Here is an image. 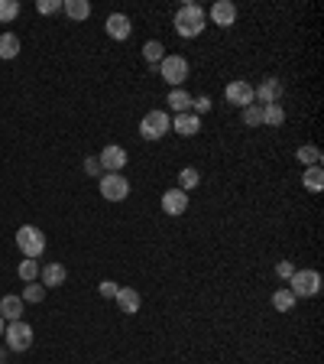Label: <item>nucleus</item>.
<instances>
[{
	"label": "nucleus",
	"mask_w": 324,
	"mask_h": 364,
	"mask_svg": "<svg viewBox=\"0 0 324 364\" xmlns=\"http://www.w3.org/2000/svg\"><path fill=\"white\" fill-rule=\"evenodd\" d=\"M169 131H172V114L169 111H149L139 121V137L143 140H162Z\"/></svg>",
	"instance_id": "obj_4"
},
{
	"label": "nucleus",
	"mask_w": 324,
	"mask_h": 364,
	"mask_svg": "<svg viewBox=\"0 0 324 364\" xmlns=\"http://www.w3.org/2000/svg\"><path fill=\"white\" fill-rule=\"evenodd\" d=\"M302 185L308 189V192H314V195L321 192V189H324V169H321V166H308V169L302 172Z\"/></svg>",
	"instance_id": "obj_20"
},
{
	"label": "nucleus",
	"mask_w": 324,
	"mask_h": 364,
	"mask_svg": "<svg viewBox=\"0 0 324 364\" xmlns=\"http://www.w3.org/2000/svg\"><path fill=\"white\" fill-rule=\"evenodd\" d=\"M295 160L302 163L305 169H308V166H321V150H318L314 143H302V147L295 150Z\"/></svg>",
	"instance_id": "obj_21"
},
{
	"label": "nucleus",
	"mask_w": 324,
	"mask_h": 364,
	"mask_svg": "<svg viewBox=\"0 0 324 364\" xmlns=\"http://www.w3.org/2000/svg\"><path fill=\"white\" fill-rule=\"evenodd\" d=\"M162 212L172 215V218H178V215L188 212V192H182V189H166L162 192Z\"/></svg>",
	"instance_id": "obj_13"
},
{
	"label": "nucleus",
	"mask_w": 324,
	"mask_h": 364,
	"mask_svg": "<svg viewBox=\"0 0 324 364\" xmlns=\"http://www.w3.org/2000/svg\"><path fill=\"white\" fill-rule=\"evenodd\" d=\"M104 30H108L110 40L123 42V40H130V33H133V23H130L127 13H110L108 20H104Z\"/></svg>",
	"instance_id": "obj_12"
},
{
	"label": "nucleus",
	"mask_w": 324,
	"mask_h": 364,
	"mask_svg": "<svg viewBox=\"0 0 324 364\" xmlns=\"http://www.w3.org/2000/svg\"><path fill=\"white\" fill-rule=\"evenodd\" d=\"M156 69H159V75H162V81H169L172 88H182V85L188 81V59L185 56H166Z\"/></svg>",
	"instance_id": "obj_6"
},
{
	"label": "nucleus",
	"mask_w": 324,
	"mask_h": 364,
	"mask_svg": "<svg viewBox=\"0 0 324 364\" xmlns=\"http://www.w3.org/2000/svg\"><path fill=\"white\" fill-rule=\"evenodd\" d=\"M289 290L295 299H312L321 293V273L318 270H295L289 276Z\"/></svg>",
	"instance_id": "obj_3"
},
{
	"label": "nucleus",
	"mask_w": 324,
	"mask_h": 364,
	"mask_svg": "<svg viewBox=\"0 0 324 364\" xmlns=\"http://www.w3.org/2000/svg\"><path fill=\"white\" fill-rule=\"evenodd\" d=\"M3 329H7V322H3V319H0V338H3Z\"/></svg>",
	"instance_id": "obj_36"
},
{
	"label": "nucleus",
	"mask_w": 324,
	"mask_h": 364,
	"mask_svg": "<svg viewBox=\"0 0 324 364\" xmlns=\"http://www.w3.org/2000/svg\"><path fill=\"white\" fill-rule=\"evenodd\" d=\"M198 185H201V172H198L195 166H185V169L178 172V189H182V192H191Z\"/></svg>",
	"instance_id": "obj_25"
},
{
	"label": "nucleus",
	"mask_w": 324,
	"mask_h": 364,
	"mask_svg": "<svg viewBox=\"0 0 324 364\" xmlns=\"http://www.w3.org/2000/svg\"><path fill=\"white\" fill-rule=\"evenodd\" d=\"M207 20L214 23V26H224V30H230L237 23V3H230V0H217L214 7L207 10Z\"/></svg>",
	"instance_id": "obj_11"
},
{
	"label": "nucleus",
	"mask_w": 324,
	"mask_h": 364,
	"mask_svg": "<svg viewBox=\"0 0 324 364\" xmlns=\"http://www.w3.org/2000/svg\"><path fill=\"white\" fill-rule=\"evenodd\" d=\"M85 172H88V176H98V172H101L98 156H88V160H85Z\"/></svg>",
	"instance_id": "obj_35"
},
{
	"label": "nucleus",
	"mask_w": 324,
	"mask_h": 364,
	"mask_svg": "<svg viewBox=\"0 0 324 364\" xmlns=\"http://www.w3.org/2000/svg\"><path fill=\"white\" fill-rule=\"evenodd\" d=\"M17 273H20V280L23 283H36L40 280V260H20V267H17Z\"/></svg>",
	"instance_id": "obj_27"
},
{
	"label": "nucleus",
	"mask_w": 324,
	"mask_h": 364,
	"mask_svg": "<svg viewBox=\"0 0 324 364\" xmlns=\"http://www.w3.org/2000/svg\"><path fill=\"white\" fill-rule=\"evenodd\" d=\"M166 104H169V111L172 114H185V111H191V94H188L185 88H172Z\"/></svg>",
	"instance_id": "obj_18"
},
{
	"label": "nucleus",
	"mask_w": 324,
	"mask_h": 364,
	"mask_svg": "<svg viewBox=\"0 0 324 364\" xmlns=\"http://www.w3.org/2000/svg\"><path fill=\"white\" fill-rule=\"evenodd\" d=\"M172 131L178 133V137H195L198 131H201V117L191 111L185 114H172Z\"/></svg>",
	"instance_id": "obj_15"
},
{
	"label": "nucleus",
	"mask_w": 324,
	"mask_h": 364,
	"mask_svg": "<svg viewBox=\"0 0 324 364\" xmlns=\"http://www.w3.org/2000/svg\"><path fill=\"white\" fill-rule=\"evenodd\" d=\"M42 299H46V286L26 283V290H23V303H42Z\"/></svg>",
	"instance_id": "obj_30"
},
{
	"label": "nucleus",
	"mask_w": 324,
	"mask_h": 364,
	"mask_svg": "<svg viewBox=\"0 0 324 364\" xmlns=\"http://www.w3.org/2000/svg\"><path fill=\"white\" fill-rule=\"evenodd\" d=\"M282 91H285L282 81L275 78V75H266V78L253 88V101L263 104V108H266V104H279V101H282Z\"/></svg>",
	"instance_id": "obj_8"
},
{
	"label": "nucleus",
	"mask_w": 324,
	"mask_h": 364,
	"mask_svg": "<svg viewBox=\"0 0 324 364\" xmlns=\"http://www.w3.org/2000/svg\"><path fill=\"white\" fill-rule=\"evenodd\" d=\"M295 270H298V267H295L292 260H279V263H275V276H279V280H285V283H289V276H292Z\"/></svg>",
	"instance_id": "obj_33"
},
{
	"label": "nucleus",
	"mask_w": 324,
	"mask_h": 364,
	"mask_svg": "<svg viewBox=\"0 0 324 364\" xmlns=\"http://www.w3.org/2000/svg\"><path fill=\"white\" fill-rule=\"evenodd\" d=\"M114 303L120 306L123 315H137L139 306H143V296H139V290H133V286H120L117 296H114Z\"/></svg>",
	"instance_id": "obj_14"
},
{
	"label": "nucleus",
	"mask_w": 324,
	"mask_h": 364,
	"mask_svg": "<svg viewBox=\"0 0 324 364\" xmlns=\"http://www.w3.org/2000/svg\"><path fill=\"white\" fill-rule=\"evenodd\" d=\"M117 290H120V283H114V280H101V283H98V293L104 296V299H114Z\"/></svg>",
	"instance_id": "obj_34"
},
{
	"label": "nucleus",
	"mask_w": 324,
	"mask_h": 364,
	"mask_svg": "<svg viewBox=\"0 0 324 364\" xmlns=\"http://www.w3.org/2000/svg\"><path fill=\"white\" fill-rule=\"evenodd\" d=\"M36 10H40L42 17H52V13L62 10V0H40V3H36Z\"/></svg>",
	"instance_id": "obj_32"
},
{
	"label": "nucleus",
	"mask_w": 324,
	"mask_h": 364,
	"mask_svg": "<svg viewBox=\"0 0 324 364\" xmlns=\"http://www.w3.org/2000/svg\"><path fill=\"white\" fill-rule=\"evenodd\" d=\"M224 98H227V104H234V108H250V104H256L253 101V85L250 81H244V78H237V81H230L224 88Z\"/></svg>",
	"instance_id": "obj_9"
},
{
	"label": "nucleus",
	"mask_w": 324,
	"mask_h": 364,
	"mask_svg": "<svg viewBox=\"0 0 324 364\" xmlns=\"http://www.w3.org/2000/svg\"><path fill=\"white\" fill-rule=\"evenodd\" d=\"M69 280V270L62 267V263H46V267H40V283L46 286V290H56V286H62Z\"/></svg>",
	"instance_id": "obj_16"
},
{
	"label": "nucleus",
	"mask_w": 324,
	"mask_h": 364,
	"mask_svg": "<svg viewBox=\"0 0 324 364\" xmlns=\"http://www.w3.org/2000/svg\"><path fill=\"white\" fill-rule=\"evenodd\" d=\"M3 358H7V348H0V361H3Z\"/></svg>",
	"instance_id": "obj_37"
},
{
	"label": "nucleus",
	"mask_w": 324,
	"mask_h": 364,
	"mask_svg": "<svg viewBox=\"0 0 324 364\" xmlns=\"http://www.w3.org/2000/svg\"><path fill=\"white\" fill-rule=\"evenodd\" d=\"M172 23H176V33L182 40H195L207 26V10L198 7V3H182L176 10V17H172Z\"/></svg>",
	"instance_id": "obj_1"
},
{
	"label": "nucleus",
	"mask_w": 324,
	"mask_h": 364,
	"mask_svg": "<svg viewBox=\"0 0 324 364\" xmlns=\"http://www.w3.org/2000/svg\"><path fill=\"white\" fill-rule=\"evenodd\" d=\"M17 247H20L23 257L40 260L42 254H46V234H42L36 224H20V231H17Z\"/></svg>",
	"instance_id": "obj_2"
},
{
	"label": "nucleus",
	"mask_w": 324,
	"mask_h": 364,
	"mask_svg": "<svg viewBox=\"0 0 324 364\" xmlns=\"http://www.w3.org/2000/svg\"><path fill=\"white\" fill-rule=\"evenodd\" d=\"M127 150L123 147H117V143H108L104 150L98 153V163L104 172H123V166H127Z\"/></svg>",
	"instance_id": "obj_10"
},
{
	"label": "nucleus",
	"mask_w": 324,
	"mask_h": 364,
	"mask_svg": "<svg viewBox=\"0 0 324 364\" xmlns=\"http://www.w3.org/2000/svg\"><path fill=\"white\" fill-rule=\"evenodd\" d=\"M3 338H7V351H26L33 345V329L23 319H17V322H7Z\"/></svg>",
	"instance_id": "obj_7"
},
{
	"label": "nucleus",
	"mask_w": 324,
	"mask_h": 364,
	"mask_svg": "<svg viewBox=\"0 0 324 364\" xmlns=\"http://www.w3.org/2000/svg\"><path fill=\"white\" fill-rule=\"evenodd\" d=\"M295 303H298V299L292 296V290H289V286H279V290L273 293V309H279V313H292Z\"/></svg>",
	"instance_id": "obj_23"
},
{
	"label": "nucleus",
	"mask_w": 324,
	"mask_h": 364,
	"mask_svg": "<svg viewBox=\"0 0 324 364\" xmlns=\"http://www.w3.org/2000/svg\"><path fill=\"white\" fill-rule=\"evenodd\" d=\"M211 108H214V101H211L207 94H198V98H191V114H198V117H201V114H207Z\"/></svg>",
	"instance_id": "obj_31"
},
{
	"label": "nucleus",
	"mask_w": 324,
	"mask_h": 364,
	"mask_svg": "<svg viewBox=\"0 0 324 364\" xmlns=\"http://www.w3.org/2000/svg\"><path fill=\"white\" fill-rule=\"evenodd\" d=\"M62 10L69 13V20H88L91 3L88 0H62Z\"/></svg>",
	"instance_id": "obj_22"
},
{
	"label": "nucleus",
	"mask_w": 324,
	"mask_h": 364,
	"mask_svg": "<svg viewBox=\"0 0 324 364\" xmlns=\"http://www.w3.org/2000/svg\"><path fill=\"white\" fill-rule=\"evenodd\" d=\"M282 124H285L282 104H266L263 108V127H282Z\"/></svg>",
	"instance_id": "obj_26"
},
{
	"label": "nucleus",
	"mask_w": 324,
	"mask_h": 364,
	"mask_svg": "<svg viewBox=\"0 0 324 364\" xmlns=\"http://www.w3.org/2000/svg\"><path fill=\"white\" fill-rule=\"evenodd\" d=\"M98 189H101V199H108V202H123L130 195V182L123 172H104L98 179Z\"/></svg>",
	"instance_id": "obj_5"
},
{
	"label": "nucleus",
	"mask_w": 324,
	"mask_h": 364,
	"mask_svg": "<svg viewBox=\"0 0 324 364\" xmlns=\"http://www.w3.org/2000/svg\"><path fill=\"white\" fill-rule=\"evenodd\" d=\"M20 17V3L17 0H0V23H13Z\"/></svg>",
	"instance_id": "obj_29"
},
{
	"label": "nucleus",
	"mask_w": 324,
	"mask_h": 364,
	"mask_svg": "<svg viewBox=\"0 0 324 364\" xmlns=\"http://www.w3.org/2000/svg\"><path fill=\"white\" fill-rule=\"evenodd\" d=\"M143 59H146L149 65L156 69L159 62L166 59V46H162V42H159V40H149V42H143Z\"/></svg>",
	"instance_id": "obj_24"
},
{
	"label": "nucleus",
	"mask_w": 324,
	"mask_h": 364,
	"mask_svg": "<svg viewBox=\"0 0 324 364\" xmlns=\"http://www.w3.org/2000/svg\"><path fill=\"white\" fill-rule=\"evenodd\" d=\"M23 309H26L23 296H3V299H0V319H3V322L23 319Z\"/></svg>",
	"instance_id": "obj_17"
},
{
	"label": "nucleus",
	"mask_w": 324,
	"mask_h": 364,
	"mask_svg": "<svg viewBox=\"0 0 324 364\" xmlns=\"http://www.w3.org/2000/svg\"><path fill=\"white\" fill-rule=\"evenodd\" d=\"M244 124L246 127H263V104H250V108H244Z\"/></svg>",
	"instance_id": "obj_28"
},
{
	"label": "nucleus",
	"mask_w": 324,
	"mask_h": 364,
	"mask_svg": "<svg viewBox=\"0 0 324 364\" xmlns=\"http://www.w3.org/2000/svg\"><path fill=\"white\" fill-rule=\"evenodd\" d=\"M20 56V36L17 33H0V59H17Z\"/></svg>",
	"instance_id": "obj_19"
}]
</instances>
